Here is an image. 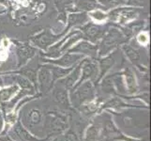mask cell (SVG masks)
Here are the masks:
<instances>
[{
	"label": "cell",
	"instance_id": "obj_15",
	"mask_svg": "<svg viewBox=\"0 0 151 141\" xmlns=\"http://www.w3.org/2000/svg\"><path fill=\"white\" fill-rule=\"evenodd\" d=\"M74 52H80V53H85L90 56H94L97 53V47L90 44L87 41H83V43L78 44L75 48L72 49Z\"/></svg>",
	"mask_w": 151,
	"mask_h": 141
},
{
	"label": "cell",
	"instance_id": "obj_10",
	"mask_svg": "<svg viewBox=\"0 0 151 141\" xmlns=\"http://www.w3.org/2000/svg\"><path fill=\"white\" fill-rule=\"evenodd\" d=\"M18 59L19 63L18 67H21L22 65L25 64L27 62L35 55V49L28 45H21L17 50Z\"/></svg>",
	"mask_w": 151,
	"mask_h": 141
},
{
	"label": "cell",
	"instance_id": "obj_28",
	"mask_svg": "<svg viewBox=\"0 0 151 141\" xmlns=\"http://www.w3.org/2000/svg\"><path fill=\"white\" fill-rule=\"evenodd\" d=\"M0 85H1V81H0Z\"/></svg>",
	"mask_w": 151,
	"mask_h": 141
},
{
	"label": "cell",
	"instance_id": "obj_17",
	"mask_svg": "<svg viewBox=\"0 0 151 141\" xmlns=\"http://www.w3.org/2000/svg\"><path fill=\"white\" fill-rule=\"evenodd\" d=\"M73 68H59V67H51L50 70L52 72V77L53 81H56L58 79H62L67 76L72 71Z\"/></svg>",
	"mask_w": 151,
	"mask_h": 141
},
{
	"label": "cell",
	"instance_id": "obj_2",
	"mask_svg": "<svg viewBox=\"0 0 151 141\" xmlns=\"http://www.w3.org/2000/svg\"><path fill=\"white\" fill-rule=\"evenodd\" d=\"M76 88L77 90L74 91V93L73 92L71 93V102L73 106H75L76 107H78L82 106L83 103L94 100L95 90H94V86H93L91 81L86 80V83H82Z\"/></svg>",
	"mask_w": 151,
	"mask_h": 141
},
{
	"label": "cell",
	"instance_id": "obj_7",
	"mask_svg": "<svg viewBox=\"0 0 151 141\" xmlns=\"http://www.w3.org/2000/svg\"><path fill=\"white\" fill-rule=\"evenodd\" d=\"M85 60L82 61L73 71H71V72H70V74L67 75V77L62 78V79L60 80V83L65 87V88H67V90L68 88L73 87V86L75 85V83L77 82L78 78H79V76L81 75V70H82L81 67L83 66V64H84Z\"/></svg>",
	"mask_w": 151,
	"mask_h": 141
},
{
	"label": "cell",
	"instance_id": "obj_6",
	"mask_svg": "<svg viewBox=\"0 0 151 141\" xmlns=\"http://www.w3.org/2000/svg\"><path fill=\"white\" fill-rule=\"evenodd\" d=\"M85 65L82 66V69H83V72H82V77L81 79L78 81V83L76 85L73 86V90L77 87H79L82 83H84V81H86L88 79H92V78H94L96 75H97V72H98V70H97V66L95 63H93V62H87L86 60L85 62Z\"/></svg>",
	"mask_w": 151,
	"mask_h": 141
},
{
	"label": "cell",
	"instance_id": "obj_22",
	"mask_svg": "<svg viewBox=\"0 0 151 141\" xmlns=\"http://www.w3.org/2000/svg\"><path fill=\"white\" fill-rule=\"evenodd\" d=\"M119 134H120V131L114 126V122L111 121L110 119H107L106 122H105V125H104V127H103V132H102L103 137H112V135H116V134L118 135Z\"/></svg>",
	"mask_w": 151,
	"mask_h": 141
},
{
	"label": "cell",
	"instance_id": "obj_26",
	"mask_svg": "<svg viewBox=\"0 0 151 141\" xmlns=\"http://www.w3.org/2000/svg\"><path fill=\"white\" fill-rule=\"evenodd\" d=\"M114 139V140H125V141H142V140H140V139L129 138V137H126V135L121 134H119L117 135V137H116Z\"/></svg>",
	"mask_w": 151,
	"mask_h": 141
},
{
	"label": "cell",
	"instance_id": "obj_23",
	"mask_svg": "<svg viewBox=\"0 0 151 141\" xmlns=\"http://www.w3.org/2000/svg\"><path fill=\"white\" fill-rule=\"evenodd\" d=\"M123 49L125 51V53H126L127 56L129 57V59L131 60L132 62H133L134 64H136V62L139 61V59H140L139 52L137 50L132 48V47L128 46V45L123 46Z\"/></svg>",
	"mask_w": 151,
	"mask_h": 141
},
{
	"label": "cell",
	"instance_id": "obj_21",
	"mask_svg": "<svg viewBox=\"0 0 151 141\" xmlns=\"http://www.w3.org/2000/svg\"><path fill=\"white\" fill-rule=\"evenodd\" d=\"M32 40H33V43L35 44H37L38 46L45 48L46 46L49 45L52 41H53V39H52L51 35L48 31H46V32H43L40 35H39L38 37H36V39H33Z\"/></svg>",
	"mask_w": 151,
	"mask_h": 141
},
{
	"label": "cell",
	"instance_id": "obj_20",
	"mask_svg": "<svg viewBox=\"0 0 151 141\" xmlns=\"http://www.w3.org/2000/svg\"><path fill=\"white\" fill-rule=\"evenodd\" d=\"M13 74H18L22 75L25 78H27L31 83H33V84L35 85V87H38L37 72L33 69H31V68H24V69L21 70L20 72H13Z\"/></svg>",
	"mask_w": 151,
	"mask_h": 141
},
{
	"label": "cell",
	"instance_id": "obj_25",
	"mask_svg": "<svg viewBox=\"0 0 151 141\" xmlns=\"http://www.w3.org/2000/svg\"><path fill=\"white\" fill-rule=\"evenodd\" d=\"M124 0H106V1L103 2V4L105 5L107 9H109V8H114L116 6H118L119 4H122Z\"/></svg>",
	"mask_w": 151,
	"mask_h": 141
},
{
	"label": "cell",
	"instance_id": "obj_5",
	"mask_svg": "<svg viewBox=\"0 0 151 141\" xmlns=\"http://www.w3.org/2000/svg\"><path fill=\"white\" fill-rule=\"evenodd\" d=\"M12 134H15L16 137H18L21 141H47L49 137L46 138H39L35 137L32 134H30L27 129L24 127V125L21 123L20 121H17L13 124V128L12 131Z\"/></svg>",
	"mask_w": 151,
	"mask_h": 141
},
{
	"label": "cell",
	"instance_id": "obj_8",
	"mask_svg": "<svg viewBox=\"0 0 151 141\" xmlns=\"http://www.w3.org/2000/svg\"><path fill=\"white\" fill-rule=\"evenodd\" d=\"M54 97L57 104H59L61 107L65 109H69L70 107V102L69 95H68L67 88L55 87L54 90Z\"/></svg>",
	"mask_w": 151,
	"mask_h": 141
},
{
	"label": "cell",
	"instance_id": "obj_3",
	"mask_svg": "<svg viewBox=\"0 0 151 141\" xmlns=\"http://www.w3.org/2000/svg\"><path fill=\"white\" fill-rule=\"evenodd\" d=\"M38 87L41 92H48L53 87L54 81L52 77V72L49 68L42 67L39 71L37 75Z\"/></svg>",
	"mask_w": 151,
	"mask_h": 141
},
{
	"label": "cell",
	"instance_id": "obj_27",
	"mask_svg": "<svg viewBox=\"0 0 151 141\" xmlns=\"http://www.w3.org/2000/svg\"><path fill=\"white\" fill-rule=\"evenodd\" d=\"M3 129H4V118L2 112L0 111V134L3 132Z\"/></svg>",
	"mask_w": 151,
	"mask_h": 141
},
{
	"label": "cell",
	"instance_id": "obj_14",
	"mask_svg": "<svg viewBox=\"0 0 151 141\" xmlns=\"http://www.w3.org/2000/svg\"><path fill=\"white\" fill-rule=\"evenodd\" d=\"M18 91V86L12 85L7 87H4L0 90V103L9 102L10 99H12V96Z\"/></svg>",
	"mask_w": 151,
	"mask_h": 141
},
{
	"label": "cell",
	"instance_id": "obj_13",
	"mask_svg": "<svg viewBox=\"0 0 151 141\" xmlns=\"http://www.w3.org/2000/svg\"><path fill=\"white\" fill-rule=\"evenodd\" d=\"M101 137V125L98 123H92L87 127L85 141H98Z\"/></svg>",
	"mask_w": 151,
	"mask_h": 141
},
{
	"label": "cell",
	"instance_id": "obj_18",
	"mask_svg": "<svg viewBox=\"0 0 151 141\" xmlns=\"http://www.w3.org/2000/svg\"><path fill=\"white\" fill-rule=\"evenodd\" d=\"M125 75H126V87L128 90V92L129 94L136 92L137 84L136 81H135V77L132 74V72L129 69H127L126 72H125Z\"/></svg>",
	"mask_w": 151,
	"mask_h": 141
},
{
	"label": "cell",
	"instance_id": "obj_11",
	"mask_svg": "<svg viewBox=\"0 0 151 141\" xmlns=\"http://www.w3.org/2000/svg\"><path fill=\"white\" fill-rule=\"evenodd\" d=\"M86 36L91 40H97L100 39L105 32V29L100 25H95L93 24H88L85 27H83Z\"/></svg>",
	"mask_w": 151,
	"mask_h": 141
},
{
	"label": "cell",
	"instance_id": "obj_19",
	"mask_svg": "<svg viewBox=\"0 0 151 141\" xmlns=\"http://www.w3.org/2000/svg\"><path fill=\"white\" fill-rule=\"evenodd\" d=\"M114 63V59L112 56H107V57H105V59L101 60V62H100L101 72H100V76H99V78H98V81H100L101 78L105 75L106 72L110 70V68H112Z\"/></svg>",
	"mask_w": 151,
	"mask_h": 141
},
{
	"label": "cell",
	"instance_id": "obj_9",
	"mask_svg": "<svg viewBox=\"0 0 151 141\" xmlns=\"http://www.w3.org/2000/svg\"><path fill=\"white\" fill-rule=\"evenodd\" d=\"M24 122L27 123L30 127L39 126L42 122V113L39 108H31L24 116Z\"/></svg>",
	"mask_w": 151,
	"mask_h": 141
},
{
	"label": "cell",
	"instance_id": "obj_16",
	"mask_svg": "<svg viewBox=\"0 0 151 141\" xmlns=\"http://www.w3.org/2000/svg\"><path fill=\"white\" fill-rule=\"evenodd\" d=\"M10 78H12L14 83H16L17 86H20L23 90H27L34 92L35 88L32 85V83L27 78H25L22 75H14V76H10Z\"/></svg>",
	"mask_w": 151,
	"mask_h": 141
},
{
	"label": "cell",
	"instance_id": "obj_4",
	"mask_svg": "<svg viewBox=\"0 0 151 141\" xmlns=\"http://www.w3.org/2000/svg\"><path fill=\"white\" fill-rule=\"evenodd\" d=\"M122 36L118 32L116 29H112L110 32L107 34V36L103 40V43H101V56H103L104 54H107L111 49H113L116 43H121Z\"/></svg>",
	"mask_w": 151,
	"mask_h": 141
},
{
	"label": "cell",
	"instance_id": "obj_1",
	"mask_svg": "<svg viewBox=\"0 0 151 141\" xmlns=\"http://www.w3.org/2000/svg\"><path fill=\"white\" fill-rule=\"evenodd\" d=\"M45 124L49 137L53 135H59L68 129L69 119L66 114L57 111H51L46 114Z\"/></svg>",
	"mask_w": 151,
	"mask_h": 141
},
{
	"label": "cell",
	"instance_id": "obj_12",
	"mask_svg": "<svg viewBox=\"0 0 151 141\" xmlns=\"http://www.w3.org/2000/svg\"><path fill=\"white\" fill-rule=\"evenodd\" d=\"M80 59H82V56L79 55H70L68 54L65 55L64 56H62L61 59H56V60H49L48 62L50 63H53L58 66H62V67H70L72 64H74L77 60H79Z\"/></svg>",
	"mask_w": 151,
	"mask_h": 141
},
{
	"label": "cell",
	"instance_id": "obj_24",
	"mask_svg": "<svg viewBox=\"0 0 151 141\" xmlns=\"http://www.w3.org/2000/svg\"><path fill=\"white\" fill-rule=\"evenodd\" d=\"M64 141H80V139L74 131L69 130V131L64 134Z\"/></svg>",
	"mask_w": 151,
	"mask_h": 141
}]
</instances>
